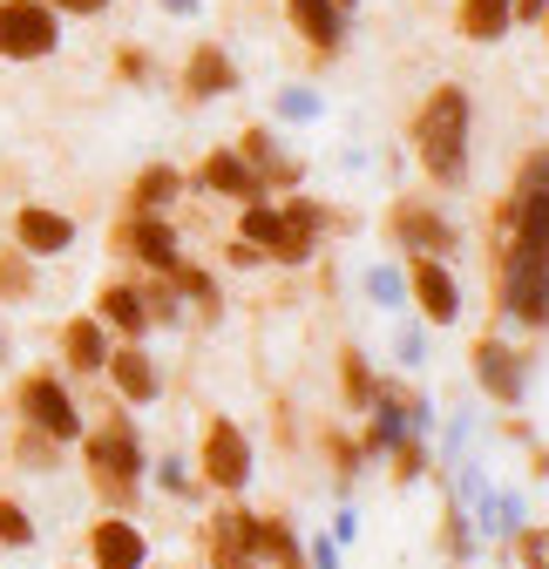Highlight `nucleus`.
Here are the masks:
<instances>
[{
  "instance_id": "obj_45",
  "label": "nucleus",
  "mask_w": 549,
  "mask_h": 569,
  "mask_svg": "<svg viewBox=\"0 0 549 569\" xmlns=\"http://www.w3.org/2000/svg\"><path fill=\"white\" fill-rule=\"evenodd\" d=\"M339 8H347V14H353V8H360V0H339Z\"/></svg>"
},
{
  "instance_id": "obj_29",
  "label": "nucleus",
  "mask_w": 549,
  "mask_h": 569,
  "mask_svg": "<svg viewBox=\"0 0 549 569\" xmlns=\"http://www.w3.org/2000/svg\"><path fill=\"white\" fill-rule=\"evenodd\" d=\"M150 481L170 495V502H203V495H211V488L197 481V461H183V455H163V461L150 468Z\"/></svg>"
},
{
  "instance_id": "obj_33",
  "label": "nucleus",
  "mask_w": 549,
  "mask_h": 569,
  "mask_svg": "<svg viewBox=\"0 0 549 569\" xmlns=\"http://www.w3.org/2000/svg\"><path fill=\"white\" fill-rule=\"evenodd\" d=\"M441 556L448 562H468L475 556V522H468L461 502H441Z\"/></svg>"
},
{
  "instance_id": "obj_16",
  "label": "nucleus",
  "mask_w": 549,
  "mask_h": 569,
  "mask_svg": "<svg viewBox=\"0 0 549 569\" xmlns=\"http://www.w3.org/2000/svg\"><path fill=\"white\" fill-rule=\"evenodd\" d=\"M279 8H286L292 34L306 41V54H312L319 68L347 54V28H353V14L339 8V0H279Z\"/></svg>"
},
{
  "instance_id": "obj_37",
  "label": "nucleus",
  "mask_w": 549,
  "mask_h": 569,
  "mask_svg": "<svg viewBox=\"0 0 549 569\" xmlns=\"http://www.w3.org/2000/svg\"><path fill=\"white\" fill-rule=\"evenodd\" d=\"M48 8H54L61 21H102V14L116 8V0H48Z\"/></svg>"
},
{
  "instance_id": "obj_4",
  "label": "nucleus",
  "mask_w": 549,
  "mask_h": 569,
  "mask_svg": "<svg viewBox=\"0 0 549 569\" xmlns=\"http://www.w3.org/2000/svg\"><path fill=\"white\" fill-rule=\"evenodd\" d=\"M190 461H197V481L211 488V495H244L258 481V441L244 435L231 413H203Z\"/></svg>"
},
{
  "instance_id": "obj_9",
  "label": "nucleus",
  "mask_w": 549,
  "mask_h": 569,
  "mask_svg": "<svg viewBox=\"0 0 549 569\" xmlns=\"http://www.w3.org/2000/svg\"><path fill=\"white\" fill-rule=\"evenodd\" d=\"M400 278H407V306H415V319H421L428 332L461 326L468 292H461V278H455L448 258H400Z\"/></svg>"
},
{
  "instance_id": "obj_30",
  "label": "nucleus",
  "mask_w": 549,
  "mask_h": 569,
  "mask_svg": "<svg viewBox=\"0 0 549 569\" xmlns=\"http://www.w3.org/2000/svg\"><path fill=\"white\" fill-rule=\"evenodd\" d=\"M34 542H41V522L28 516V502L0 495V549H34Z\"/></svg>"
},
{
  "instance_id": "obj_8",
  "label": "nucleus",
  "mask_w": 549,
  "mask_h": 569,
  "mask_svg": "<svg viewBox=\"0 0 549 569\" xmlns=\"http://www.w3.org/2000/svg\"><path fill=\"white\" fill-rule=\"evenodd\" d=\"M109 251L129 258L136 271H177L183 264V231L170 210H122L116 231H109Z\"/></svg>"
},
{
  "instance_id": "obj_35",
  "label": "nucleus",
  "mask_w": 549,
  "mask_h": 569,
  "mask_svg": "<svg viewBox=\"0 0 549 569\" xmlns=\"http://www.w3.org/2000/svg\"><path fill=\"white\" fill-rule=\"evenodd\" d=\"M367 299H373L380 312H393V306L407 299V278H400L393 264H373V271H367Z\"/></svg>"
},
{
  "instance_id": "obj_31",
  "label": "nucleus",
  "mask_w": 549,
  "mask_h": 569,
  "mask_svg": "<svg viewBox=\"0 0 549 569\" xmlns=\"http://www.w3.org/2000/svg\"><path fill=\"white\" fill-rule=\"evenodd\" d=\"M14 461H21L28 475H54V468H61V441H48L41 427H21V435H14Z\"/></svg>"
},
{
  "instance_id": "obj_26",
  "label": "nucleus",
  "mask_w": 549,
  "mask_h": 569,
  "mask_svg": "<svg viewBox=\"0 0 549 569\" xmlns=\"http://www.w3.org/2000/svg\"><path fill=\"white\" fill-rule=\"evenodd\" d=\"M170 278H177L183 306H190V312H197L203 326H218V319H224V284H218V271H203V264H190V258H183V264H177Z\"/></svg>"
},
{
  "instance_id": "obj_13",
  "label": "nucleus",
  "mask_w": 549,
  "mask_h": 569,
  "mask_svg": "<svg viewBox=\"0 0 549 569\" xmlns=\"http://www.w3.org/2000/svg\"><path fill=\"white\" fill-rule=\"evenodd\" d=\"M82 549H89V569H150V529L122 509H102L82 529Z\"/></svg>"
},
{
  "instance_id": "obj_11",
  "label": "nucleus",
  "mask_w": 549,
  "mask_h": 569,
  "mask_svg": "<svg viewBox=\"0 0 549 569\" xmlns=\"http://www.w3.org/2000/svg\"><path fill=\"white\" fill-rule=\"evenodd\" d=\"M238 89H244V76H238L231 48H224L218 34H197L190 54H183V68H177V96H183L190 109H203V102H224V96H238Z\"/></svg>"
},
{
  "instance_id": "obj_32",
  "label": "nucleus",
  "mask_w": 549,
  "mask_h": 569,
  "mask_svg": "<svg viewBox=\"0 0 549 569\" xmlns=\"http://www.w3.org/2000/svg\"><path fill=\"white\" fill-rule=\"evenodd\" d=\"M109 68H116V82H122V89H150V82H157V54H150L143 41H122Z\"/></svg>"
},
{
  "instance_id": "obj_19",
  "label": "nucleus",
  "mask_w": 549,
  "mask_h": 569,
  "mask_svg": "<svg viewBox=\"0 0 549 569\" xmlns=\"http://www.w3.org/2000/svg\"><path fill=\"white\" fill-rule=\"evenodd\" d=\"M116 339H150L157 326H150V299H143V278H109V284H96V306H89Z\"/></svg>"
},
{
  "instance_id": "obj_2",
  "label": "nucleus",
  "mask_w": 549,
  "mask_h": 569,
  "mask_svg": "<svg viewBox=\"0 0 549 569\" xmlns=\"http://www.w3.org/2000/svg\"><path fill=\"white\" fill-rule=\"evenodd\" d=\"M76 448H82V468H89L96 502L136 516V502H143V488H150V448H143V435H136V420L122 413V400L89 427Z\"/></svg>"
},
{
  "instance_id": "obj_34",
  "label": "nucleus",
  "mask_w": 549,
  "mask_h": 569,
  "mask_svg": "<svg viewBox=\"0 0 549 569\" xmlns=\"http://www.w3.org/2000/svg\"><path fill=\"white\" fill-rule=\"evenodd\" d=\"M509 556H516V569H549V522H522L509 536Z\"/></svg>"
},
{
  "instance_id": "obj_36",
  "label": "nucleus",
  "mask_w": 549,
  "mask_h": 569,
  "mask_svg": "<svg viewBox=\"0 0 549 569\" xmlns=\"http://www.w3.org/2000/svg\"><path fill=\"white\" fill-rule=\"evenodd\" d=\"M218 264H224V271H264V251H258L251 238H238V231H231V238L218 244Z\"/></svg>"
},
{
  "instance_id": "obj_23",
  "label": "nucleus",
  "mask_w": 549,
  "mask_h": 569,
  "mask_svg": "<svg viewBox=\"0 0 549 569\" xmlns=\"http://www.w3.org/2000/svg\"><path fill=\"white\" fill-rule=\"evenodd\" d=\"M190 197V170H177V163H143L129 177V190H122V210H177Z\"/></svg>"
},
{
  "instance_id": "obj_24",
  "label": "nucleus",
  "mask_w": 549,
  "mask_h": 569,
  "mask_svg": "<svg viewBox=\"0 0 549 569\" xmlns=\"http://www.w3.org/2000/svg\"><path fill=\"white\" fill-rule=\"evenodd\" d=\"M332 387H339V413H367L380 400V367L367 360L360 346H339V360H332Z\"/></svg>"
},
{
  "instance_id": "obj_5",
  "label": "nucleus",
  "mask_w": 549,
  "mask_h": 569,
  "mask_svg": "<svg viewBox=\"0 0 549 569\" xmlns=\"http://www.w3.org/2000/svg\"><path fill=\"white\" fill-rule=\"evenodd\" d=\"M238 238H251L258 251H264V264H279V271H306V264H319V238L306 231V224H292L286 218V203L279 197H258V203H238V224H231Z\"/></svg>"
},
{
  "instance_id": "obj_20",
  "label": "nucleus",
  "mask_w": 549,
  "mask_h": 569,
  "mask_svg": "<svg viewBox=\"0 0 549 569\" xmlns=\"http://www.w3.org/2000/svg\"><path fill=\"white\" fill-rule=\"evenodd\" d=\"M312 448H319V461H326V475L339 481V488H353L360 475H367V441H360V427H339V420H319L312 427Z\"/></svg>"
},
{
  "instance_id": "obj_15",
  "label": "nucleus",
  "mask_w": 549,
  "mask_h": 569,
  "mask_svg": "<svg viewBox=\"0 0 549 569\" xmlns=\"http://www.w3.org/2000/svg\"><path fill=\"white\" fill-rule=\"evenodd\" d=\"M102 380H109V393H116L122 407H157V400H163V360H157L143 339H116Z\"/></svg>"
},
{
  "instance_id": "obj_7",
  "label": "nucleus",
  "mask_w": 549,
  "mask_h": 569,
  "mask_svg": "<svg viewBox=\"0 0 549 569\" xmlns=\"http://www.w3.org/2000/svg\"><path fill=\"white\" fill-rule=\"evenodd\" d=\"M468 373H475V387H482L489 407L522 413V400H529V352L516 339H502V326L468 339Z\"/></svg>"
},
{
  "instance_id": "obj_39",
  "label": "nucleus",
  "mask_w": 549,
  "mask_h": 569,
  "mask_svg": "<svg viewBox=\"0 0 549 569\" xmlns=\"http://www.w3.org/2000/svg\"><path fill=\"white\" fill-rule=\"evenodd\" d=\"M203 562H211V569H264L258 549H224V556H203Z\"/></svg>"
},
{
  "instance_id": "obj_44",
  "label": "nucleus",
  "mask_w": 549,
  "mask_h": 569,
  "mask_svg": "<svg viewBox=\"0 0 549 569\" xmlns=\"http://www.w3.org/2000/svg\"><path fill=\"white\" fill-rule=\"evenodd\" d=\"M536 34H542V48H549V14H542V21H536Z\"/></svg>"
},
{
  "instance_id": "obj_43",
  "label": "nucleus",
  "mask_w": 549,
  "mask_h": 569,
  "mask_svg": "<svg viewBox=\"0 0 549 569\" xmlns=\"http://www.w3.org/2000/svg\"><path fill=\"white\" fill-rule=\"evenodd\" d=\"M312 569H339V556H332V542H319V549H312Z\"/></svg>"
},
{
  "instance_id": "obj_21",
  "label": "nucleus",
  "mask_w": 549,
  "mask_h": 569,
  "mask_svg": "<svg viewBox=\"0 0 549 569\" xmlns=\"http://www.w3.org/2000/svg\"><path fill=\"white\" fill-rule=\"evenodd\" d=\"M448 28H455L468 48H496V41H509V28H516V0H455V8H448Z\"/></svg>"
},
{
  "instance_id": "obj_38",
  "label": "nucleus",
  "mask_w": 549,
  "mask_h": 569,
  "mask_svg": "<svg viewBox=\"0 0 549 569\" xmlns=\"http://www.w3.org/2000/svg\"><path fill=\"white\" fill-rule=\"evenodd\" d=\"M279 116L312 122V116H319V96H312V89H279Z\"/></svg>"
},
{
  "instance_id": "obj_46",
  "label": "nucleus",
  "mask_w": 549,
  "mask_h": 569,
  "mask_svg": "<svg viewBox=\"0 0 549 569\" xmlns=\"http://www.w3.org/2000/svg\"><path fill=\"white\" fill-rule=\"evenodd\" d=\"M0 367H8V346H0Z\"/></svg>"
},
{
  "instance_id": "obj_17",
  "label": "nucleus",
  "mask_w": 549,
  "mask_h": 569,
  "mask_svg": "<svg viewBox=\"0 0 549 569\" xmlns=\"http://www.w3.org/2000/svg\"><path fill=\"white\" fill-rule=\"evenodd\" d=\"M8 238L28 251V258H68L76 251V218H68V210H54V203H14V218H8Z\"/></svg>"
},
{
  "instance_id": "obj_25",
  "label": "nucleus",
  "mask_w": 549,
  "mask_h": 569,
  "mask_svg": "<svg viewBox=\"0 0 549 569\" xmlns=\"http://www.w3.org/2000/svg\"><path fill=\"white\" fill-rule=\"evenodd\" d=\"M251 549H258L264 569H312V556H306L292 516H264V509H258V536H251Z\"/></svg>"
},
{
  "instance_id": "obj_18",
  "label": "nucleus",
  "mask_w": 549,
  "mask_h": 569,
  "mask_svg": "<svg viewBox=\"0 0 549 569\" xmlns=\"http://www.w3.org/2000/svg\"><path fill=\"white\" fill-rule=\"evenodd\" d=\"M54 346H61V367L76 373V380H102L109 352H116V332H109V326H102L96 312H76V319H61Z\"/></svg>"
},
{
  "instance_id": "obj_22",
  "label": "nucleus",
  "mask_w": 549,
  "mask_h": 569,
  "mask_svg": "<svg viewBox=\"0 0 549 569\" xmlns=\"http://www.w3.org/2000/svg\"><path fill=\"white\" fill-rule=\"evenodd\" d=\"M279 203H286V218H292V224H306V231H312L319 244H332V238H347V231L360 224V218H353L347 203H332V197H319V190H306V183H299V190H286Z\"/></svg>"
},
{
  "instance_id": "obj_3",
  "label": "nucleus",
  "mask_w": 549,
  "mask_h": 569,
  "mask_svg": "<svg viewBox=\"0 0 549 569\" xmlns=\"http://www.w3.org/2000/svg\"><path fill=\"white\" fill-rule=\"evenodd\" d=\"M380 244L393 258H448V264L468 251L461 224L448 218V203L435 190H393L380 203Z\"/></svg>"
},
{
  "instance_id": "obj_41",
  "label": "nucleus",
  "mask_w": 549,
  "mask_h": 569,
  "mask_svg": "<svg viewBox=\"0 0 549 569\" xmlns=\"http://www.w3.org/2000/svg\"><path fill=\"white\" fill-rule=\"evenodd\" d=\"M529 481H549V448L529 441Z\"/></svg>"
},
{
  "instance_id": "obj_28",
  "label": "nucleus",
  "mask_w": 549,
  "mask_h": 569,
  "mask_svg": "<svg viewBox=\"0 0 549 569\" xmlns=\"http://www.w3.org/2000/svg\"><path fill=\"white\" fill-rule=\"evenodd\" d=\"M380 461H387L393 488H415V481H428V475H435V448H428V435H407V441H393Z\"/></svg>"
},
{
  "instance_id": "obj_47",
  "label": "nucleus",
  "mask_w": 549,
  "mask_h": 569,
  "mask_svg": "<svg viewBox=\"0 0 549 569\" xmlns=\"http://www.w3.org/2000/svg\"><path fill=\"white\" fill-rule=\"evenodd\" d=\"M455 569H468V562H455Z\"/></svg>"
},
{
  "instance_id": "obj_27",
  "label": "nucleus",
  "mask_w": 549,
  "mask_h": 569,
  "mask_svg": "<svg viewBox=\"0 0 549 569\" xmlns=\"http://www.w3.org/2000/svg\"><path fill=\"white\" fill-rule=\"evenodd\" d=\"M34 292H41V258L8 244V251H0V306H28Z\"/></svg>"
},
{
  "instance_id": "obj_10",
  "label": "nucleus",
  "mask_w": 549,
  "mask_h": 569,
  "mask_svg": "<svg viewBox=\"0 0 549 569\" xmlns=\"http://www.w3.org/2000/svg\"><path fill=\"white\" fill-rule=\"evenodd\" d=\"M61 14L48 0H0V61H48L61 54Z\"/></svg>"
},
{
  "instance_id": "obj_14",
  "label": "nucleus",
  "mask_w": 549,
  "mask_h": 569,
  "mask_svg": "<svg viewBox=\"0 0 549 569\" xmlns=\"http://www.w3.org/2000/svg\"><path fill=\"white\" fill-rule=\"evenodd\" d=\"M231 142H238V157L264 177V190H271V197H286V190H299V183H306V157H292V150H286V136L271 129V122H244Z\"/></svg>"
},
{
  "instance_id": "obj_1",
  "label": "nucleus",
  "mask_w": 549,
  "mask_h": 569,
  "mask_svg": "<svg viewBox=\"0 0 549 569\" xmlns=\"http://www.w3.org/2000/svg\"><path fill=\"white\" fill-rule=\"evenodd\" d=\"M407 150H415L421 183L435 197L468 190V177H475V96H468V82H435L415 102V116H407Z\"/></svg>"
},
{
  "instance_id": "obj_6",
  "label": "nucleus",
  "mask_w": 549,
  "mask_h": 569,
  "mask_svg": "<svg viewBox=\"0 0 549 569\" xmlns=\"http://www.w3.org/2000/svg\"><path fill=\"white\" fill-rule=\"evenodd\" d=\"M14 413H21V427H41V435L61 441V448H76V441L89 435L82 400L68 393V380H61L54 367H34V373L14 380Z\"/></svg>"
},
{
  "instance_id": "obj_40",
  "label": "nucleus",
  "mask_w": 549,
  "mask_h": 569,
  "mask_svg": "<svg viewBox=\"0 0 549 569\" xmlns=\"http://www.w3.org/2000/svg\"><path fill=\"white\" fill-rule=\"evenodd\" d=\"M549 14V0H516V28H536Z\"/></svg>"
},
{
  "instance_id": "obj_42",
  "label": "nucleus",
  "mask_w": 549,
  "mask_h": 569,
  "mask_svg": "<svg viewBox=\"0 0 549 569\" xmlns=\"http://www.w3.org/2000/svg\"><path fill=\"white\" fill-rule=\"evenodd\" d=\"M163 14H177V21H197V0H157Z\"/></svg>"
},
{
  "instance_id": "obj_12",
  "label": "nucleus",
  "mask_w": 549,
  "mask_h": 569,
  "mask_svg": "<svg viewBox=\"0 0 549 569\" xmlns=\"http://www.w3.org/2000/svg\"><path fill=\"white\" fill-rule=\"evenodd\" d=\"M190 190L197 197H211V203H258V197H271L264 190V177L238 157V142H211V150L197 157V170H190Z\"/></svg>"
}]
</instances>
